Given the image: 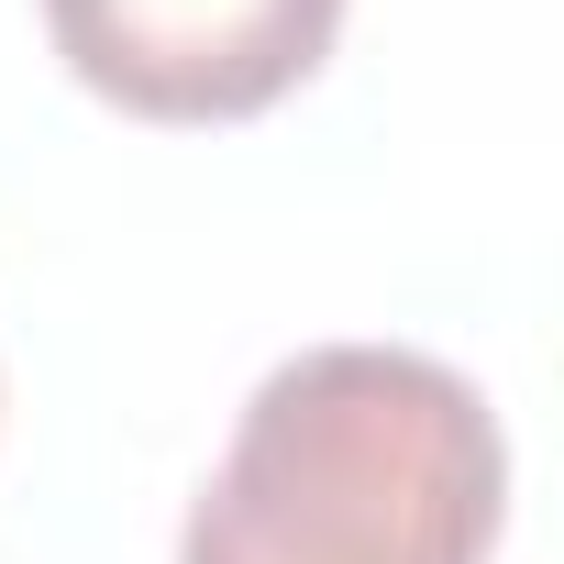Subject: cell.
Listing matches in <instances>:
<instances>
[{"label":"cell","mask_w":564,"mask_h":564,"mask_svg":"<svg viewBox=\"0 0 564 564\" xmlns=\"http://www.w3.org/2000/svg\"><path fill=\"white\" fill-rule=\"evenodd\" d=\"M45 34L144 122H243L333 56L344 0H45Z\"/></svg>","instance_id":"7a4b0ae2"},{"label":"cell","mask_w":564,"mask_h":564,"mask_svg":"<svg viewBox=\"0 0 564 564\" xmlns=\"http://www.w3.org/2000/svg\"><path fill=\"white\" fill-rule=\"evenodd\" d=\"M498 498V421L443 355L311 344L243 399L177 564H487Z\"/></svg>","instance_id":"6da1fadb"}]
</instances>
